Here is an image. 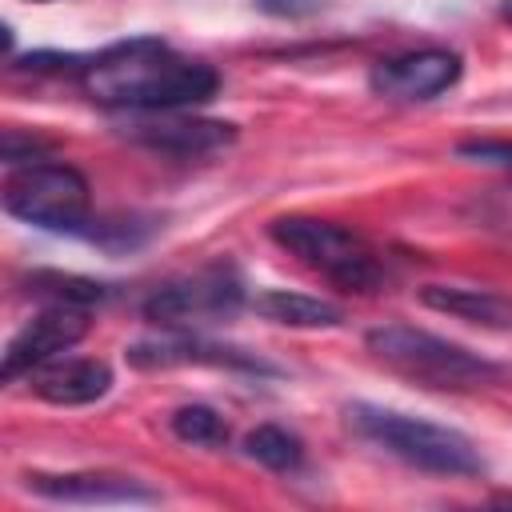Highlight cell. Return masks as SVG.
Segmentation results:
<instances>
[{"instance_id":"22","label":"cell","mask_w":512,"mask_h":512,"mask_svg":"<svg viewBox=\"0 0 512 512\" xmlns=\"http://www.w3.org/2000/svg\"><path fill=\"white\" fill-rule=\"evenodd\" d=\"M40 4H48V0H40Z\"/></svg>"},{"instance_id":"11","label":"cell","mask_w":512,"mask_h":512,"mask_svg":"<svg viewBox=\"0 0 512 512\" xmlns=\"http://www.w3.org/2000/svg\"><path fill=\"white\" fill-rule=\"evenodd\" d=\"M24 488L56 504H156L160 492L124 472H28Z\"/></svg>"},{"instance_id":"13","label":"cell","mask_w":512,"mask_h":512,"mask_svg":"<svg viewBox=\"0 0 512 512\" xmlns=\"http://www.w3.org/2000/svg\"><path fill=\"white\" fill-rule=\"evenodd\" d=\"M420 304L492 332H508L512 328V296L492 292V288H476V284H424L420 288Z\"/></svg>"},{"instance_id":"14","label":"cell","mask_w":512,"mask_h":512,"mask_svg":"<svg viewBox=\"0 0 512 512\" xmlns=\"http://www.w3.org/2000/svg\"><path fill=\"white\" fill-rule=\"evenodd\" d=\"M248 304H252L256 316H264L272 324H284V328H336V324H344L340 304L308 296V292H292V288H264Z\"/></svg>"},{"instance_id":"5","label":"cell","mask_w":512,"mask_h":512,"mask_svg":"<svg viewBox=\"0 0 512 512\" xmlns=\"http://www.w3.org/2000/svg\"><path fill=\"white\" fill-rule=\"evenodd\" d=\"M0 200H4L8 216L24 220L32 228H44V232L84 236V228L92 220V188H88L84 172L72 164H60V160L12 168Z\"/></svg>"},{"instance_id":"20","label":"cell","mask_w":512,"mask_h":512,"mask_svg":"<svg viewBox=\"0 0 512 512\" xmlns=\"http://www.w3.org/2000/svg\"><path fill=\"white\" fill-rule=\"evenodd\" d=\"M260 12L268 16H284V20H300V16H312L324 8V0H256Z\"/></svg>"},{"instance_id":"2","label":"cell","mask_w":512,"mask_h":512,"mask_svg":"<svg viewBox=\"0 0 512 512\" xmlns=\"http://www.w3.org/2000/svg\"><path fill=\"white\" fill-rule=\"evenodd\" d=\"M344 416L364 440L380 444L388 456L404 460L408 468H420L432 476H480L484 472L476 444L448 424H432V420L380 408V404H364V400L348 404Z\"/></svg>"},{"instance_id":"6","label":"cell","mask_w":512,"mask_h":512,"mask_svg":"<svg viewBox=\"0 0 512 512\" xmlns=\"http://www.w3.org/2000/svg\"><path fill=\"white\" fill-rule=\"evenodd\" d=\"M244 304L248 296H244L240 272L232 264H208L192 276L152 288L140 312L148 324H160V328H196V324L232 320Z\"/></svg>"},{"instance_id":"17","label":"cell","mask_w":512,"mask_h":512,"mask_svg":"<svg viewBox=\"0 0 512 512\" xmlns=\"http://www.w3.org/2000/svg\"><path fill=\"white\" fill-rule=\"evenodd\" d=\"M168 428L176 440L196 448H224L228 444V420L208 404H184L168 416Z\"/></svg>"},{"instance_id":"18","label":"cell","mask_w":512,"mask_h":512,"mask_svg":"<svg viewBox=\"0 0 512 512\" xmlns=\"http://www.w3.org/2000/svg\"><path fill=\"white\" fill-rule=\"evenodd\" d=\"M52 152V140L44 136H32V132H20V128H4V140H0V156L8 168H24V164H40L48 160Z\"/></svg>"},{"instance_id":"12","label":"cell","mask_w":512,"mask_h":512,"mask_svg":"<svg viewBox=\"0 0 512 512\" xmlns=\"http://www.w3.org/2000/svg\"><path fill=\"white\" fill-rule=\"evenodd\" d=\"M28 380L40 400L56 408H80V404H96L108 396L112 368L108 360H96V356H56L44 368H36Z\"/></svg>"},{"instance_id":"1","label":"cell","mask_w":512,"mask_h":512,"mask_svg":"<svg viewBox=\"0 0 512 512\" xmlns=\"http://www.w3.org/2000/svg\"><path fill=\"white\" fill-rule=\"evenodd\" d=\"M80 88L112 112H184L220 92V72L160 36H128L88 56Z\"/></svg>"},{"instance_id":"16","label":"cell","mask_w":512,"mask_h":512,"mask_svg":"<svg viewBox=\"0 0 512 512\" xmlns=\"http://www.w3.org/2000/svg\"><path fill=\"white\" fill-rule=\"evenodd\" d=\"M244 456L272 472H296L304 464V440L280 424H256L244 436Z\"/></svg>"},{"instance_id":"10","label":"cell","mask_w":512,"mask_h":512,"mask_svg":"<svg viewBox=\"0 0 512 512\" xmlns=\"http://www.w3.org/2000/svg\"><path fill=\"white\" fill-rule=\"evenodd\" d=\"M148 120H132L124 132L164 156L196 160V156H216L236 144V124L228 120H204V116H180V112H144Z\"/></svg>"},{"instance_id":"4","label":"cell","mask_w":512,"mask_h":512,"mask_svg":"<svg viewBox=\"0 0 512 512\" xmlns=\"http://www.w3.org/2000/svg\"><path fill=\"white\" fill-rule=\"evenodd\" d=\"M268 236L288 256H296L300 264H308L312 272H320L344 292H376L384 284V264L376 248L360 232L336 220L292 212V216H276L268 224Z\"/></svg>"},{"instance_id":"7","label":"cell","mask_w":512,"mask_h":512,"mask_svg":"<svg viewBox=\"0 0 512 512\" xmlns=\"http://www.w3.org/2000/svg\"><path fill=\"white\" fill-rule=\"evenodd\" d=\"M464 76V56L452 48H408L384 56L368 72V88L392 104H424L456 88Z\"/></svg>"},{"instance_id":"15","label":"cell","mask_w":512,"mask_h":512,"mask_svg":"<svg viewBox=\"0 0 512 512\" xmlns=\"http://www.w3.org/2000/svg\"><path fill=\"white\" fill-rule=\"evenodd\" d=\"M28 296H36L40 304H60V308H96L112 296L108 284L92 280V276H76V272H56V268H44V272H32L28 276Z\"/></svg>"},{"instance_id":"3","label":"cell","mask_w":512,"mask_h":512,"mask_svg":"<svg viewBox=\"0 0 512 512\" xmlns=\"http://www.w3.org/2000/svg\"><path fill=\"white\" fill-rule=\"evenodd\" d=\"M364 344L376 360H384L388 368L428 384V388H452V392H468V388H488L504 376V368L456 340H444L436 332L412 328V324H376L364 332Z\"/></svg>"},{"instance_id":"9","label":"cell","mask_w":512,"mask_h":512,"mask_svg":"<svg viewBox=\"0 0 512 512\" xmlns=\"http://www.w3.org/2000/svg\"><path fill=\"white\" fill-rule=\"evenodd\" d=\"M128 364L132 368H184V364H208V368H236V372H256V376H268L276 372L268 360L244 352V348H232V344H216V340H204L196 336L192 328H168L152 340H136L124 348Z\"/></svg>"},{"instance_id":"8","label":"cell","mask_w":512,"mask_h":512,"mask_svg":"<svg viewBox=\"0 0 512 512\" xmlns=\"http://www.w3.org/2000/svg\"><path fill=\"white\" fill-rule=\"evenodd\" d=\"M92 320H88V308H60V304H44L40 316H32L4 348V364H0V376L4 380H20V376H32L36 368H44L48 360L64 356L72 344H80L88 336Z\"/></svg>"},{"instance_id":"19","label":"cell","mask_w":512,"mask_h":512,"mask_svg":"<svg viewBox=\"0 0 512 512\" xmlns=\"http://www.w3.org/2000/svg\"><path fill=\"white\" fill-rule=\"evenodd\" d=\"M456 152L468 160H480V164L512 168V140H464V144H456Z\"/></svg>"},{"instance_id":"21","label":"cell","mask_w":512,"mask_h":512,"mask_svg":"<svg viewBox=\"0 0 512 512\" xmlns=\"http://www.w3.org/2000/svg\"><path fill=\"white\" fill-rule=\"evenodd\" d=\"M496 12H500V20H508V24H512V0H500V8H496Z\"/></svg>"}]
</instances>
